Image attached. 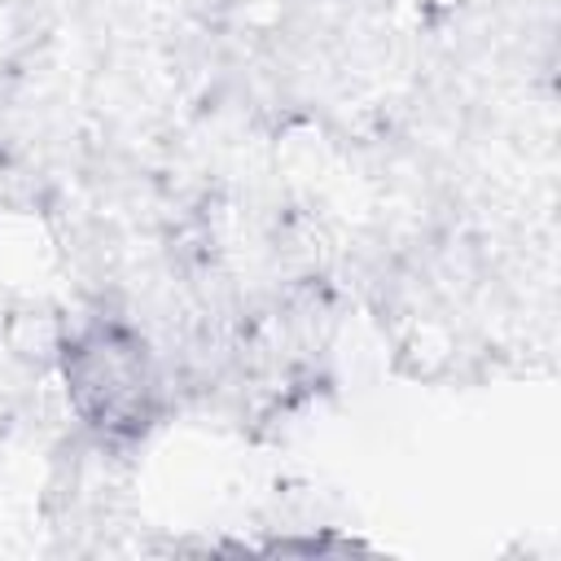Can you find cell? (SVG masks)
I'll list each match as a JSON object with an SVG mask.
<instances>
[{"label":"cell","instance_id":"6da1fadb","mask_svg":"<svg viewBox=\"0 0 561 561\" xmlns=\"http://www.w3.org/2000/svg\"><path fill=\"white\" fill-rule=\"evenodd\" d=\"M66 377L79 412L101 430L145 425L153 399V364L136 333L118 324L88 329L66 355Z\"/></svg>","mask_w":561,"mask_h":561}]
</instances>
